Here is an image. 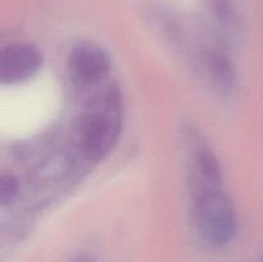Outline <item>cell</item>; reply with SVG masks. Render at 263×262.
Wrapping results in <instances>:
<instances>
[{
	"mask_svg": "<svg viewBox=\"0 0 263 262\" xmlns=\"http://www.w3.org/2000/svg\"><path fill=\"white\" fill-rule=\"evenodd\" d=\"M194 216L200 235L210 243L226 244L235 235V210L222 190L195 198Z\"/></svg>",
	"mask_w": 263,
	"mask_h": 262,
	"instance_id": "6da1fadb",
	"label": "cell"
},
{
	"mask_svg": "<svg viewBox=\"0 0 263 262\" xmlns=\"http://www.w3.org/2000/svg\"><path fill=\"white\" fill-rule=\"evenodd\" d=\"M118 110L85 116L80 126L82 152L90 161H100L109 154L120 135Z\"/></svg>",
	"mask_w": 263,
	"mask_h": 262,
	"instance_id": "7a4b0ae2",
	"label": "cell"
},
{
	"mask_svg": "<svg viewBox=\"0 0 263 262\" xmlns=\"http://www.w3.org/2000/svg\"><path fill=\"white\" fill-rule=\"evenodd\" d=\"M43 63V55L32 45L14 44L0 54V80L4 84H17L32 77Z\"/></svg>",
	"mask_w": 263,
	"mask_h": 262,
	"instance_id": "3957f363",
	"label": "cell"
},
{
	"mask_svg": "<svg viewBox=\"0 0 263 262\" xmlns=\"http://www.w3.org/2000/svg\"><path fill=\"white\" fill-rule=\"evenodd\" d=\"M109 58L100 48L94 45H80L71 51L68 68L72 76L81 84H95L109 71Z\"/></svg>",
	"mask_w": 263,
	"mask_h": 262,
	"instance_id": "277c9868",
	"label": "cell"
},
{
	"mask_svg": "<svg viewBox=\"0 0 263 262\" xmlns=\"http://www.w3.org/2000/svg\"><path fill=\"white\" fill-rule=\"evenodd\" d=\"M193 188L195 198L207 193L221 190V170L217 159L208 149L198 151L193 172Z\"/></svg>",
	"mask_w": 263,
	"mask_h": 262,
	"instance_id": "5b68a950",
	"label": "cell"
},
{
	"mask_svg": "<svg viewBox=\"0 0 263 262\" xmlns=\"http://www.w3.org/2000/svg\"><path fill=\"white\" fill-rule=\"evenodd\" d=\"M208 73L216 86L222 91H229L235 85V68L225 55L210 53L205 57Z\"/></svg>",
	"mask_w": 263,
	"mask_h": 262,
	"instance_id": "8992f818",
	"label": "cell"
},
{
	"mask_svg": "<svg viewBox=\"0 0 263 262\" xmlns=\"http://www.w3.org/2000/svg\"><path fill=\"white\" fill-rule=\"evenodd\" d=\"M17 179L13 175L4 174L0 177V203L3 205H7L15 199L18 194Z\"/></svg>",
	"mask_w": 263,
	"mask_h": 262,
	"instance_id": "52a82bcc",
	"label": "cell"
},
{
	"mask_svg": "<svg viewBox=\"0 0 263 262\" xmlns=\"http://www.w3.org/2000/svg\"><path fill=\"white\" fill-rule=\"evenodd\" d=\"M210 7L221 22L230 23L234 21V9L230 0H210Z\"/></svg>",
	"mask_w": 263,
	"mask_h": 262,
	"instance_id": "ba28073f",
	"label": "cell"
}]
</instances>
